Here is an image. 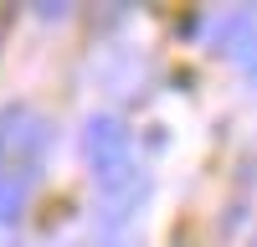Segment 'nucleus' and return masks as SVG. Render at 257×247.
Listing matches in <instances>:
<instances>
[{
  "mask_svg": "<svg viewBox=\"0 0 257 247\" xmlns=\"http://www.w3.org/2000/svg\"><path fill=\"white\" fill-rule=\"evenodd\" d=\"M52 144V124L31 113V108H11L6 118H0V170H26L47 155Z\"/></svg>",
  "mask_w": 257,
  "mask_h": 247,
  "instance_id": "nucleus-1",
  "label": "nucleus"
},
{
  "mask_svg": "<svg viewBox=\"0 0 257 247\" xmlns=\"http://www.w3.org/2000/svg\"><path fill=\"white\" fill-rule=\"evenodd\" d=\"M82 155H88V165L98 175L113 170V165H128V129H123V118L93 113L88 124H82Z\"/></svg>",
  "mask_w": 257,
  "mask_h": 247,
  "instance_id": "nucleus-2",
  "label": "nucleus"
},
{
  "mask_svg": "<svg viewBox=\"0 0 257 247\" xmlns=\"http://www.w3.org/2000/svg\"><path fill=\"white\" fill-rule=\"evenodd\" d=\"M144 191H149V185H144V175L134 170V160H128V165H113V170L98 175V206H103V216H108V221H123V216L144 201Z\"/></svg>",
  "mask_w": 257,
  "mask_h": 247,
  "instance_id": "nucleus-3",
  "label": "nucleus"
},
{
  "mask_svg": "<svg viewBox=\"0 0 257 247\" xmlns=\"http://www.w3.org/2000/svg\"><path fill=\"white\" fill-rule=\"evenodd\" d=\"M216 52L231 62H247L257 57V11H231L221 26H216Z\"/></svg>",
  "mask_w": 257,
  "mask_h": 247,
  "instance_id": "nucleus-4",
  "label": "nucleus"
},
{
  "mask_svg": "<svg viewBox=\"0 0 257 247\" xmlns=\"http://www.w3.org/2000/svg\"><path fill=\"white\" fill-rule=\"evenodd\" d=\"M26 196H31V175L26 170H0V226H11L21 216Z\"/></svg>",
  "mask_w": 257,
  "mask_h": 247,
  "instance_id": "nucleus-5",
  "label": "nucleus"
}]
</instances>
